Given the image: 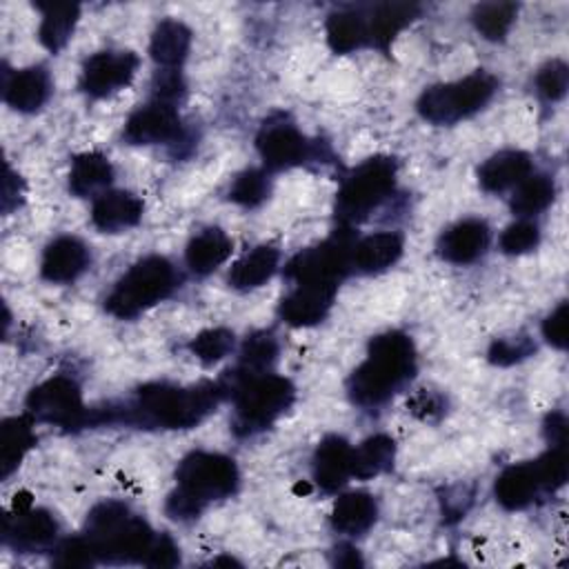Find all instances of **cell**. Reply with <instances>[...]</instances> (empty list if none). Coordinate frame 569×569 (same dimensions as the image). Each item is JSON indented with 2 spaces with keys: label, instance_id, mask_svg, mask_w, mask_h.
I'll return each instance as SVG.
<instances>
[{
  "label": "cell",
  "instance_id": "11",
  "mask_svg": "<svg viewBox=\"0 0 569 569\" xmlns=\"http://www.w3.org/2000/svg\"><path fill=\"white\" fill-rule=\"evenodd\" d=\"M256 147L264 167L271 171L291 169L318 158V147L309 142L284 116H273L262 124Z\"/></svg>",
  "mask_w": 569,
  "mask_h": 569
},
{
  "label": "cell",
  "instance_id": "35",
  "mask_svg": "<svg viewBox=\"0 0 569 569\" xmlns=\"http://www.w3.org/2000/svg\"><path fill=\"white\" fill-rule=\"evenodd\" d=\"M518 13L516 2H482L473 9V24L487 40H502Z\"/></svg>",
  "mask_w": 569,
  "mask_h": 569
},
{
  "label": "cell",
  "instance_id": "2",
  "mask_svg": "<svg viewBox=\"0 0 569 569\" xmlns=\"http://www.w3.org/2000/svg\"><path fill=\"white\" fill-rule=\"evenodd\" d=\"M416 371L413 342L402 331H385L369 342L367 358L349 378V396L360 407L387 402Z\"/></svg>",
  "mask_w": 569,
  "mask_h": 569
},
{
  "label": "cell",
  "instance_id": "29",
  "mask_svg": "<svg viewBox=\"0 0 569 569\" xmlns=\"http://www.w3.org/2000/svg\"><path fill=\"white\" fill-rule=\"evenodd\" d=\"M278 260H280L278 249H273L269 244H260V247L251 249L231 267V271H229L231 287L240 289V291H249V289L264 284L278 269Z\"/></svg>",
  "mask_w": 569,
  "mask_h": 569
},
{
  "label": "cell",
  "instance_id": "38",
  "mask_svg": "<svg viewBox=\"0 0 569 569\" xmlns=\"http://www.w3.org/2000/svg\"><path fill=\"white\" fill-rule=\"evenodd\" d=\"M189 349L204 365H213V362L222 360L233 349V333L222 327L207 329L191 340Z\"/></svg>",
  "mask_w": 569,
  "mask_h": 569
},
{
  "label": "cell",
  "instance_id": "16",
  "mask_svg": "<svg viewBox=\"0 0 569 569\" xmlns=\"http://www.w3.org/2000/svg\"><path fill=\"white\" fill-rule=\"evenodd\" d=\"M489 227L480 218H465L451 224L438 240V253L453 264L478 260L489 247Z\"/></svg>",
  "mask_w": 569,
  "mask_h": 569
},
{
  "label": "cell",
  "instance_id": "13",
  "mask_svg": "<svg viewBox=\"0 0 569 569\" xmlns=\"http://www.w3.org/2000/svg\"><path fill=\"white\" fill-rule=\"evenodd\" d=\"M124 138L131 144H160L182 138V124L176 104L151 100L136 109L124 122Z\"/></svg>",
  "mask_w": 569,
  "mask_h": 569
},
{
  "label": "cell",
  "instance_id": "42",
  "mask_svg": "<svg viewBox=\"0 0 569 569\" xmlns=\"http://www.w3.org/2000/svg\"><path fill=\"white\" fill-rule=\"evenodd\" d=\"M536 351V345L527 336H511V338H498L489 347V360L498 367H509Z\"/></svg>",
  "mask_w": 569,
  "mask_h": 569
},
{
  "label": "cell",
  "instance_id": "21",
  "mask_svg": "<svg viewBox=\"0 0 569 569\" xmlns=\"http://www.w3.org/2000/svg\"><path fill=\"white\" fill-rule=\"evenodd\" d=\"M2 93L11 109L22 111V113L38 111L51 93L49 73L42 67L20 69L4 80Z\"/></svg>",
  "mask_w": 569,
  "mask_h": 569
},
{
  "label": "cell",
  "instance_id": "47",
  "mask_svg": "<svg viewBox=\"0 0 569 569\" xmlns=\"http://www.w3.org/2000/svg\"><path fill=\"white\" fill-rule=\"evenodd\" d=\"M409 409H411V413H416L418 418L429 420V418L442 413L445 402H442V398H440L438 393L422 389V391H418V393L409 400Z\"/></svg>",
  "mask_w": 569,
  "mask_h": 569
},
{
  "label": "cell",
  "instance_id": "34",
  "mask_svg": "<svg viewBox=\"0 0 569 569\" xmlns=\"http://www.w3.org/2000/svg\"><path fill=\"white\" fill-rule=\"evenodd\" d=\"M556 196V184L545 173H529L522 182L516 184V191L511 196V211L527 218L545 211Z\"/></svg>",
  "mask_w": 569,
  "mask_h": 569
},
{
  "label": "cell",
  "instance_id": "5",
  "mask_svg": "<svg viewBox=\"0 0 569 569\" xmlns=\"http://www.w3.org/2000/svg\"><path fill=\"white\" fill-rule=\"evenodd\" d=\"M233 391L236 429L238 433H253L269 427L293 402V385L276 373H231V382L222 385Z\"/></svg>",
  "mask_w": 569,
  "mask_h": 569
},
{
  "label": "cell",
  "instance_id": "37",
  "mask_svg": "<svg viewBox=\"0 0 569 569\" xmlns=\"http://www.w3.org/2000/svg\"><path fill=\"white\" fill-rule=\"evenodd\" d=\"M269 196V178L260 169H247L236 176L229 189V198L242 207H258Z\"/></svg>",
  "mask_w": 569,
  "mask_h": 569
},
{
  "label": "cell",
  "instance_id": "23",
  "mask_svg": "<svg viewBox=\"0 0 569 569\" xmlns=\"http://www.w3.org/2000/svg\"><path fill=\"white\" fill-rule=\"evenodd\" d=\"M540 491L542 487H540L533 462L507 467L496 480V500L509 511L525 509L527 505L533 502V498Z\"/></svg>",
  "mask_w": 569,
  "mask_h": 569
},
{
  "label": "cell",
  "instance_id": "18",
  "mask_svg": "<svg viewBox=\"0 0 569 569\" xmlns=\"http://www.w3.org/2000/svg\"><path fill=\"white\" fill-rule=\"evenodd\" d=\"M140 218L142 200L129 191H102L91 207V222L104 233L124 231L138 224Z\"/></svg>",
  "mask_w": 569,
  "mask_h": 569
},
{
  "label": "cell",
  "instance_id": "17",
  "mask_svg": "<svg viewBox=\"0 0 569 569\" xmlns=\"http://www.w3.org/2000/svg\"><path fill=\"white\" fill-rule=\"evenodd\" d=\"M89 264L87 247L73 236H60L44 249L42 256V278L56 284L73 282Z\"/></svg>",
  "mask_w": 569,
  "mask_h": 569
},
{
  "label": "cell",
  "instance_id": "32",
  "mask_svg": "<svg viewBox=\"0 0 569 569\" xmlns=\"http://www.w3.org/2000/svg\"><path fill=\"white\" fill-rule=\"evenodd\" d=\"M396 458V445L389 436H371L353 449L351 456V476L356 478H376L391 469Z\"/></svg>",
  "mask_w": 569,
  "mask_h": 569
},
{
  "label": "cell",
  "instance_id": "1",
  "mask_svg": "<svg viewBox=\"0 0 569 569\" xmlns=\"http://www.w3.org/2000/svg\"><path fill=\"white\" fill-rule=\"evenodd\" d=\"M222 385H198V387H176L169 382H151L138 389L136 398L124 409L91 411L89 427L100 422H133L142 427H164V429H189L196 427L207 413L213 411L222 398Z\"/></svg>",
  "mask_w": 569,
  "mask_h": 569
},
{
  "label": "cell",
  "instance_id": "4",
  "mask_svg": "<svg viewBox=\"0 0 569 569\" xmlns=\"http://www.w3.org/2000/svg\"><path fill=\"white\" fill-rule=\"evenodd\" d=\"M84 538L89 540L96 560L111 565H144L153 547L156 533L142 518L133 516L122 502L109 500L98 505L89 513Z\"/></svg>",
  "mask_w": 569,
  "mask_h": 569
},
{
  "label": "cell",
  "instance_id": "36",
  "mask_svg": "<svg viewBox=\"0 0 569 569\" xmlns=\"http://www.w3.org/2000/svg\"><path fill=\"white\" fill-rule=\"evenodd\" d=\"M276 356H278L276 338L267 331H258L244 340L242 351H240V365H238L236 373H242V376L262 373L273 365Z\"/></svg>",
  "mask_w": 569,
  "mask_h": 569
},
{
  "label": "cell",
  "instance_id": "49",
  "mask_svg": "<svg viewBox=\"0 0 569 569\" xmlns=\"http://www.w3.org/2000/svg\"><path fill=\"white\" fill-rule=\"evenodd\" d=\"M549 445H567V420L562 413H551L545 422Z\"/></svg>",
  "mask_w": 569,
  "mask_h": 569
},
{
  "label": "cell",
  "instance_id": "9",
  "mask_svg": "<svg viewBox=\"0 0 569 569\" xmlns=\"http://www.w3.org/2000/svg\"><path fill=\"white\" fill-rule=\"evenodd\" d=\"M351 229L342 227L331 238L322 240L316 247L302 249L296 253L287 264V278L296 284L302 282H322V284H338L351 264Z\"/></svg>",
  "mask_w": 569,
  "mask_h": 569
},
{
  "label": "cell",
  "instance_id": "14",
  "mask_svg": "<svg viewBox=\"0 0 569 569\" xmlns=\"http://www.w3.org/2000/svg\"><path fill=\"white\" fill-rule=\"evenodd\" d=\"M4 540L24 553H36L53 545L58 525L53 516L44 509H13L11 516H4V527H2Z\"/></svg>",
  "mask_w": 569,
  "mask_h": 569
},
{
  "label": "cell",
  "instance_id": "40",
  "mask_svg": "<svg viewBox=\"0 0 569 569\" xmlns=\"http://www.w3.org/2000/svg\"><path fill=\"white\" fill-rule=\"evenodd\" d=\"M567 87H569V69L562 60H551L545 67H540L536 76V89L545 100L556 102L565 98Z\"/></svg>",
  "mask_w": 569,
  "mask_h": 569
},
{
  "label": "cell",
  "instance_id": "19",
  "mask_svg": "<svg viewBox=\"0 0 569 569\" xmlns=\"http://www.w3.org/2000/svg\"><path fill=\"white\" fill-rule=\"evenodd\" d=\"M353 447L340 436H327L313 453V480L325 491L340 489L351 476Z\"/></svg>",
  "mask_w": 569,
  "mask_h": 569
},
{
  "label": "cell",
  "instance_id": "44",
  "mask_svg": "<svg viewBox=\"0 0 569 569\" xmlns=\"http://www.w3.org/2000/svg\"><path fill=\"white\" fill-rule=\"evenodd\" d=\"M542 336L545 340L556 347V349H565L569 342V305L560 302L542 322Z\"/></svg>",
  "mask_w": 569,
  "mask_h": 569
},
{
  "label": "cell",
  "instance_id": "3",
  "mask_svg": "<svg viewBox=\"0 0 569 569\" xmlns=\"http://www.w3.org/2000/svg\"><path fill=\"white\" fill-rule=\"evenodd\" d=\"M176 491L167 500V513L184 520L198 516L209 502L227 498L236 491V462L222 453L191 451L176 469Z\"/></svg>",
  "mask_w": 569,
  "mask_h": 569
},
{
  "label": "cell",
  "instance_id": "22",
  "mask_svg": "<svg viewBox=\"0 0 569 569\" xmlns=\"http://www.w3.org/2000/svg\"><path fill=\"white\" fill-rule=\"evenodd\" d=\"M402 256V236L396 231H380L353 242L351 264L362 273H380L398 262Z\"/></svg>",
  "mask_w": 569,
  "mask_h": 569
},
{
  "label": "cell",
  "instance_id": "31",
  "mask_svg": "<svg viewBox=\"0 0 569 569\" xmlns=\"http://www.w3.org/2000/svg\"><path fill=\"white\" fill-rule=\"evenodd\" d=\"M111 178H113L111 162L102 153L87 151L73 158L71 173H69V189L71 193L87 198L104 189L111 182Z\"/></svg>",
  "mask_w": 569,
  "mask_h": 569
},
{
  "label": "cell",
  "instance_id": "30",
  "mask_svg": "<svg viewBox=\"0 0 569 569\" xmlns=\"http://www.w3.org/2000/svg\"><path fill=\"white\" fill-rule=\"evenodd\" d=\"M38 9L42 11L38 38L49 51L56 53L69 42L80 7L76 2H38Z\"/></svg>",
  "mask_w": 569,
  "mask_h": 569
},
{
  "label": "cell",
  "instance_id": "20",
  "mask_svg": "<svg viewBox=\"0 0 569 569\" xmlns=\"http://www.w3.org/2000/svg\"><path fill=\"white\" fill-rule=\"evenodd\" d=\"M531 173V158L518 149H505L487 158L478 169V182L489 193L516 187Z\"/></svg>",
  "mask_w": 569,
  "mask_h": 569
},
{
  "label": "cell",
  "instance_id": "43",
  "mask_svg": "<svg viewBox=\"0 0 569 569\" xmlns=\"http://www.w3.org/2000/svg\"><path fill=\"white\" fill-rule=\"evenodd\" d=\"M53 562L58 567H89L96 562V553L89 545V540L82 538H69L56 549Z\"/></svg>",
  "mask_w": 569,
  "mask_h": 569
},
{
  "label": "cell",
  "instance_id": "6",
  "mask_svg": "<svg viewBox=\"0 0 569 569\" xmlns=\"http://www.w3.org/2000/svg\"><path fill=\"white\" fill-rule=\"evenodd\" d=\"M176 287V269L162 256L138 260L111 289L104 307L116 318H136L164 300Z\"/></svg>",
  "mask_w": 569,
  "mask_h": 569
},
{
  "label": "cell",
  "instance_id": "26",
  "mask_svg": "<svg viewBox=\"0 0 569 569\" xmlns=\"http://www.w3.org/2000/svg\"><path fill=\"white\" fill-rule=\"evenodd\" d=\"M231 256V240L229 236L218 229V227H209L202 229L198 236H193L187 244L184 251V260L189 264V269L198 276L211 273L213 269H218L227 258Z\"/></svg>",
  "mask_w": 569,
  "mask_h": 569
},
{
  "label": "cell",
  "instance_id": "39",
  "mask_svg": "<svg viewBox=\"0 0 569 569\" xmlns=\"http://www.w3.org/2000/svg\"><path fill=\"white\" fill-rule=\"evenodd\" d=\"M542 491H556L567 480V445H553L545 456L533 460Z\"/></svg>",
  "mask_w": 569,
  "mask_h": 569
},
{
  "label": "cell",
  "instance_id": "24",
  "mask_svg": "<svg viewBox=\"0 0 569 569\" xmlns=\"http://www.w3.org/2000/svg\"><path fill=\"white\" fill-rule=\"evenodd\" d=\"M418 16V4L413 2H385L373 9V13L367 18V31L369 42L378 47L380 51H389L396 36Z\"/></svg>",
  "mask_w": 569,
  "mask_h": 569
},
{
  "label": "cell",
  "instance_id": "45",
  "mask_svg": "<svg viewBox=\"0 0 569 569\" xmlns=\"http://www.w3.org/2000/svg\"><path fill=\"white\" fill-rule=\"evenodd\" d=\"M184 93V82L178 69H162L156 73L153 78V100H162V102H171L176 104V100Z\"/></svg>",
  "mask_w": 569,
  "mask_h": 569
},
{
  "label": "cell",
  "instance_id": "15",
  "mask_svg": "<svg viewBox=\"0 0 569 569\" xmlns=\"http://www.w3.org/2000/svg\"><path fill=\"white\" fill-rule=\"evenodd\" d=\"M338 284L302 282L280 302V318L291 327H311L320 322L333 305Z\"/></svg>",
  "mask_w": 569,
  "mask_h": 569
},
{
  "label": "cell",
  "instance_id": "7",
  "mask_svg": "<svg viewBox=\"0 0 569 569\" xmlns=\"http://www.w3.org/2000/svg\"><path fill=\"white\" fill-rule=\"evenodd\" d=\"M396 187V162L376 156L356 167L342 182L336 198V216L342 227L365 220Z\"/></svg>",
  "mask_w": 569,
  "mask_h": 569
},
{
  "label": "cell",
  "instance_id": "8",
  "mask_svg": "<svg viewBox=\"0 0 569 569\" xmlns=\"http://www.w3.org/2000/svg\"><path fill=\"white\" fill-rule=\"evenodd\" d=\"M496 91V78L476 71L462 80L433 84L418 98V113L433 124H453L480 111Z\"/></svg>",
  "mask_w": 569,
  "mask_h": 569
},
{
  "label": "cell",
  "instance_id": "25",
  "mask_svg": "<svg viewBox=\"0 0 569 569\" xmlns=\"http://www.w3.org/2000/svg\"><path fill=\"white\" fill-rule=\"evenodd\" d=\"M33 445V418L29 413L7 418L0 427V476L9 478Z\"/></svg>",
  "mask_w": 569,
  "mask_h": 569
},
{
  "label": "cell",
  "instance_id": "46",
  "mask_svg": "<svg viewBox=\"0 0 569 569\" xmlns=\"http://www.w3.org/2000/svg\"><path fill=\"white\" fill-rule=\"evenodd\" d=\"M178 560H180V553H178L176 542L169 536L162 533V536H156L153 547H151L144 565H149V567H173Z\"/></svg>",
  "mask_w": 569,
  "mask_h": 569
},
{
  "label": "cell",
  "instance_id": "48",
  "mask_svg": "<svg viewBox=\"0 0 569 569\" xmlns=\"http://www.w3.org/2000/svg\"><path fill=\"white\" fill-rule=\"evenodd\" d=\"M22 200V180L9 167L4 171V187H2V209L9 213Z\"/></svg>",
  "mask_w": 569,
  "mask_h": 569
},
{
  "label": "cell",
  "instance_id": "12",
  "mask_svg": "<svg viewBox=\"0 0 569 569\" xmlns=\"http://www.w3.org/2000/svg\"><path fill=\"white\" fill-rule=\"evenodd\" d=\"M133 51H100L84 60L80 87L91 98H107L127 87L138 69Z\"/></svg>",
  "mask_w": 569,
  "mask_h": 569
},
{
  "label": "cell",
  "instance_id": "10",
  "mask_svg": "<svg viewBox=\"0 0 569 569\" xmlns=\"http://www.w3.org/2000/svg\"><path fill=\"white\" fill-rule=\"evenodd\" d=\"M27 413L33 422L58 427H87L89 411L82 405V393L76 380L56 376L33 387L27 398Z\"/></svg>",
  "mask_w": 569,
  "mask_h": 569
},
{
  "label": "cell",
  "instance_id": "33",
  "mask_svg": "<svg viewBox=\"0 0 569 569\" xmlns=\"http://www.w3.org/2000/svg\"><path fill=\"white\" fill-rule=\"evenodd\" d=\"M327 40L336 53H351L369 42L367 18L358 11H336L327 20Z\"/></svg>",
  "mask_w": 569,
  "mask_h": 569
},
{
  "label": "cell",
  "instance_id": "41",
  "mask_svg": "<svg viewBox=\"0 0 569 569\" xmlns=\"http://www.w3.org/2000/svg\"><path fill=\"white\" fill-rule=\"evenodd\" d=\"M540 242V231L536 224L527 220H518L509 224L500 236V249L509 256H520L536 249Z\"/></svg>",
  "mask_w": 569,
  "mask_h": 569
},
{
  "label": "cell",
  "instance_id": "27",
  "mask_svg": "<svg viewBox=\"0 0 569 569\" xmlns=\"http://www.w3.org/2000/svg\"><path fill=\"white\" fill-rule=\"evenodd\" d=\"M376 500L365 491H351L336 500L331 525L345 536H360L376 522Z\"/></svg>",
  "mask_w": 569,
  "mask_h": 569
},
{
  "label": "cell",
  "instance_id": "28",
  "mask_svg": "<svg viewBox=\"0 0 569 569\" xmlns=\"http://www.w3.org/2000/svg\"><path fill=\"white\" fill-rule=\"evenodd\" d=\"M191 47V31L180 20H162L151 36L149 53L151 58L164 67L176 69L189 53Z\"/></svg>",
  "mask_w": 569,
  "mask_h": 569
}]
</instances>
